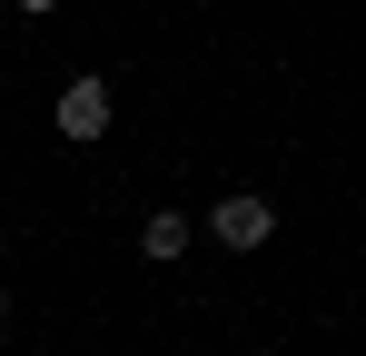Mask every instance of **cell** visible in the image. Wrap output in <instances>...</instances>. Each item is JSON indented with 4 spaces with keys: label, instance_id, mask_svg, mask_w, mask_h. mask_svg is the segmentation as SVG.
<instances>
[{
    "label": "cell",
    "instance_id": "3957f363",
    "mask_svg": "<svg viewBox=\"0 0 366 356\" xmlns=\"http://www.w3.org/2000/svg\"><path fill=\"white\" fill-rule=\"evenodd\" d=\"M139 247H149L159 267H169V257H188V218H179V208H159V218L139 228Z\"/></svg>",
    "mask_w": 366,
    "mask_h": 356
},
{
    "label": "cell",
    "instance_id": "277c9868",
    "mask_svg": "<svg viewBox=\"0 0 366 356\" xmlns=\"http://www.w3.org/2000/svg\"><path fill=\"white\" fill-rule=\"evenodd\" d=\"M10 10H30V20H40V10H60V0H10Z\"/></svg>",
    "mask_w": 366,
    "mask_h": 356
},
{
    "label": "cell",
    "instance_id": "7a4b0ae2",
    "mask_svg": "<svg viewBox=\"0 0 366 356\" xmlns=\"http://www.w3.org/2000/svg\"><path fill=\"white\" fill-rule=\"evenodd\" d=\"M50 119H60V139H79V149H89V139H109V79H69Z\"/></svg>",
    "mask_w": 366,
    "mask_h": 356
},
{
    "label": "cell",
    "instance_id": "6da1fadb",
    "mask_svg": "<svg viewBox=\"0 0 366 356\" xmlns=\"http://www.w3.org/2000/svg\"><path fill=\"white\" fill-rule=\"evenodd\" d=\"M208 237H218V247H267V237H277V198H257V188H228V198H218V208H208Z\"/></svg>",
    "mask_w": 366,
    "mask_h": 356
},
{
    "label": "cell",
    "instance_id": "5b68a950",
    "mask_svg": "<svg viewBox=\"0 0 366 356\" xmlns=\"http://www.w3.org/2000/svg\"><path fill=\"white\" fill-rule=\"evenodd\" d=\"M0 327H10V287H0Z\"/></svg>",
    "mask_w": 366,
    "mask_h": 356
}]
</instances>
